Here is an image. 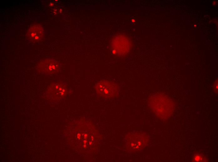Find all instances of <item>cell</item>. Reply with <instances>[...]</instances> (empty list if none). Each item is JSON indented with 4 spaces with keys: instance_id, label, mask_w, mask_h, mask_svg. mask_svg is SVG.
Returning <instances> with one entry per match:
<instances>
[{
    "instance_id": "5",
    "label": "cell",
    "mask_w": 218,
    "mask_h": 162,
    "mask_svg": "<svg viewBox=\"0 0 218 162\" xmlns=\"http://www.w3.org/2000/svg\"><path fill=\"white\" fill-rule=\"evenodd\" d=\"M204 158L199 155H195L193 158V161L194 162L202 161Z\"/></svg>"
},
{
    "instance_id": "6",
    "label": "cell",
    "mask_w": 218,
    "mask_h": 162,
    "mask_svg": "<svg viewBox=\"0 0 218 162\" xmlns=\"http://www.w3.org/2000/svg\"><path fill=\"white\" fill-rule=\"evenodd\" d=\"M213 88L214 91L216 93H217L218 92V79H216L214 83Z\"/></svg>"
},
{
    "instance_id": "3",
    "label": "cell",
    "mask_w": 218,
    "mask_h": 162,
    "mask_svg": "<svg viewBox=\"0 0 218 162\" xmlns=\"http://www.w3.org/2000/svg\"><path fill=\"white\" fill-rule=\"evenodd\" d=\"M27 34L29 39L34 40H39L42 36V29L39 26H34L29 29Z\"/></svg>"
},
{
    "instance_id": "1",
    "label": "cell",
    "mask_w": 218,
    "mask_h": 162,
    "mask_svg": "<svg viewBox=\"0 0 218 162\" xmlns=\"http://www.w3.org/2000/svg\"><path fill=\"white\" fill-rule=\"evenodd\" d=\"M149 102L151 109L161 118H169L174 112L175 107L174 101L164 94L156 93L153 95Z\"/></svg>"
},
{
    "instance_id": "2",
    "label": "cell",
    "mask_w": 218,
    "mask_h": 162,
    "mask_svg": "<svg viewBox=\"0 0 218 162\" xmlns=\"http://www.w3.org/2000/svg\"><path fill=\"white\" fill-rule=\"evenodd\" d=\"M119 88V85L117 83L108 80H101L95 86L97 93L105 97L115 96L118 93Z\"/></svg>"
},
{
    "instance_id": "4",
    "label": "cell",
    "mask_w": 218,
    "mask_h": 162,
    "mask_svg": "<svg viewBox=\"0 0 218 162\" xmlns=\"http://www.w3.org/2000/svg\"><path fill=\"white\" fill-rule=\"evenodd\" d=\"M58 68L57 64L54 62L50 61L49 64L46 66V67L44 69V71L46 73L49 74H52L55 73Z\"/></svg>"
}]
</instances>
